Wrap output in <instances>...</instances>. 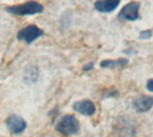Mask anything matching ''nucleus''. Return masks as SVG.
Masks as SVG:
<instances>
[{
  "mask_svg": "<svg viewBox=\"0 0 153 137\" xmlns=\"http://www.w3.org/2000/svg\"><path fill=\"white\" fill-rule=\"evenodd\" d=\"M139 10L140 3L130 2L122 8L118 16L119 18L126 21H135L139 18Z\"/></svg>",
  "mask_w": 153,
  "mask_h": 137,
  "instance_id": "4",
  "label": "nucleus"
},
{
  "mask_svg": "<svg viewBox=\"0 0 153 137\" xmlns=\"http://www.w3.org/2000/svg\"><path fill=\"white\" fill-rule=\"evenodd\" d=\"M127 59L125 58H120L117 60H104L101 62L100 65L104 68H114L117 66H123L127 64Z\"/></svg>",
  "mask_w": 153,
  "mask_h": 137,
  "instance_id": "9",
  "label": "nucleus"
},
{
  "mask_svg": "<svg viewBox=\"0 0 153 137\" xmlns=\"http://www.w3.org/2000/svg\"><path fill=\"white\" fill-rule=\"evenodd\" d=\"M146 87H147V89H148L149 92H153V79H150V80L148 81Z\"/></svg>",
  "mask_w": 153,
  "mask_h": 137,
  "instance_id": "12",
  "label": "nucleus"
},
{
  "mask_svg": "<svg viewBox=\"0 0 153 137\" xmlns=\"http://www.w3.org/2000/svg\"><path fill=\"white\" fill-rule=\"evenodd\" d=\"M133 107L139 112H146L153 107V97L141 95L133 100Z\"/></svg>",
  "mask_w": 153,
  "mask_h": 137,
  "instance_id": "6",
  "label": "nucleus"
},
{
  "mask_svg": "<svg viewBox=\"0 0 153 137\" xmlns=\"http://www.w3.org/2000/svg\"><path fill=\"white\" fill-rule=\"evenodd\" d=\"M38 77V69L36 67H32L29 72L26 74V79L30 80L31 82H34Z\"/></svg>",
  "mask_w": 153,
  "mask_h": 137,
  "instance_id": "10",
  "label": "nucleus"
},
{
  "mask_svg": "<svg viewBox=\"0 0 153 137\" xmlns=\"http://www.w3.org/2000/svg\"><path fill=\"white\" fill-rule=\"evenodd\" d=\"M43 34V31L34 24L28 25L21 29L17 33V39L27 44H31Z\"/></svg>",
  "mask_w": 153,
  "mask_h": 137,
  "instance_id": "3",
  "label": "nucleus"
},
{
  "mask_svg": "<svg viewBox=\"0 0 153 137\" xmlns=\"http://www.w3.org/2000/svg\"><path fill=\"white\" fill-rule=\"evenodd\" d=\"M6 124L8 130L15 134H18L24 132L25 129L26 128V122L23 117H21L18 115L9 116L6 121Z\"/></svg>",
  "mask_w": 153,
  "mask_h": 137,
  "instance_id": "5",
  "label": "nucleus"
},
{
  "mask_svg": "<svg viewBox=\"0 0 153 137\" xmlns=\"http://www.w3.org/2000/svg\"><path fill=\"white\" fill-rule=\"evenodd\" d=\"M57 130L63 134H74L79 130V123L74 116H64L57 125Z\"/></svg>",
  "mask_w": 153,
  "mask_h": 137,
  "instance_id": "2",
  "label": "nucleus"
},
{
  "mask_svg": "<svg viewBox=\"0 0 153 137\" xmlns=\"http://www.w3.org/2000/svg\"><path fill=\"white\" fill-rule=\"evenodd\" d=\"M120 4V0H97L95 3V8L102 13L114 11Z\"/></svg>",
  "mask_w": 153,
  "mask_h": 137,
  "instance_id": "8",
  "label": "nucleus"
},
{
  "mask_svg": "<svg viewBox=\"0 0 153 137\" xmlns=\"http://www.w3.org/2000/svg\"><path fill=\"white\" fill-rule=\"evenodd\" d=\"M74 110L85 116H92L96 111V107L94 103L89 100H83L78 102H75L73 105Z\"/></svg>",
  "mask_w": 153,
  "mask_h": 137,
  "instance_id": "7",
  "label": "nucleus"
},
{
  "mask_svg": "<svg viewBox=\"0 0 153 137\" xmlns=\"http://www.w3.org/2000/svg\"><path fill=\"white\" fill-rule=\"evenodd\" d=\"M6 10L15 15L26 16L41 14L43 11V7L36 1H27L20 5L8 7Z\"/></svg>",
  "mask_w": 153,
  "mask_h": 137,
  "instance_id": "1",
  "label": "nucleus"
},
{
  "mask_svg": "<svg viewBox=\"0 0 153 137\" xmlns=\"http://www.w3.org/2000/svg\"><path fill=\"white\" fill-rule=\"evenodd\" d=\"M151 37V31L147 30V31H142L140 34V39L141 40H148Z\"/></svg>",
  "mask_w": 153,
  "mask_h": 137,
  "instance_id": "11",
  "label": "nucleus"
},
{
  "mask_svg": "<svg viewBox=\"0 0 153 137\" xmlns=\"http://www.w3.org/2000/svg\"><path fill=\"white\" fill-rule=\"evenodd\" d=\"M92 66H93V64H91L90 65H87V66H85V68H84V70H89V69H91L92 68Z\"/></svg>",
  "mask_w": 153,
  "mask_h": 137,
  "instance_id": "13",
  "label": "nucleus"
}]
</instances>
